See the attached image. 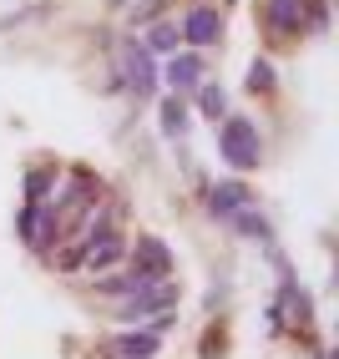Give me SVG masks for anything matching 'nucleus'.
<instances>
[{"label":"nucleus","instance_id":"nucleus-5","mask_svg":"<svg viewBox=\"0 0 339 359\" xmlns=\"http://www.w3.org/2000/svg\"><path fill=\"white\" fill-rule=\"evenodd\" d=\"M117 258H122V233H117V228H107V233H96L91 243H86V253H81V269H86V273H107Z\"/></svg>","mask_w":339,"mask_h":359},{"label":"nucleus","instance_id":"nucleus-9","mask_svg":"<svg viewBox=\"0 0 339 359\" xmlns=\"http://www.w3.org/2000/svg\"><path fill=\"white\" fill-rule=\"evenodd\" d=\"M157 334H147V329H127V334H117V339H112V354L117 359H152L157 354Z\"/></svg>","mask_w":339,"mask_h":359},{"label":"nucleus","instance_id":"nucleus-6","mask_svg":"<svg viewBox=\"0 0 339 359\" xmlns=\"http://www.w3.org/2000/svg\"><path fill=\"white\" fill-rule=\"evenodd\" d=\"M132 269H137V273H147V278H167V269H173V253H167L162 238H137Z\"/></svg>","mask_w":339,"mask_h":359},{"label":"nucleus","instance_id":"nucleus-12","mask_svg":"<svg viewBox=\"0 0 339 359\" xmlns=\"http://www.w3.org/2000/svg\"><path fill=\"white\" fill-rule=\"evenodd\" d=\"M147 273H137V269H127V273H112V278H96V289H102V294H137V289H147Z\"/></svg>","mask_w":339,"mask_h":359},{"label":"nucleus","instance_id":"nucleus-13","mask_svg":"<svg viewBox=\"0 0 339 359\" xmlns=\"http://www.w3.org/2000/svg\"><path fill=\"white\" fill-rule=\"evenodd\" d=\"M228 223H233V228H244L248 238H258V243H269V238H274V228H269V223H263V218H258V212H253V208H244V212H233V218H228Z\"/></svg>","mask_w":339,"mask_h":359},{"label":"nucleus","instance_id":"nucleus-11","mask_svg":"<svg viewBox=\"0 0 339 359\" xmlns=\"http://www.w3.org/2000/svg\"><path fill=\"white\" fill-rule=\"evenodd\" d=\"M56 187V167H36L26 172V208H46V193Z\"/></svg>","mask_w":339,"mask_h":359},{"label":"nucleus","instance_id":"nucleus-16","mask_svg":"<svg viewBox=\"0 0 339 359\" xmlns=\"http://www.w3.org/2000/svg\"><path fill=\"white\" fill-rule=\"evenodd\" d=\"M182 127H187V111H182V102H178V97H167V102H162V132H167V137H178Z\"/></svg>","mask_w":339,"mask_h":359},{"label":"nucleus","instance_id":"nucleus-7","mask_svg":"<svg viewBox=\"0 0 339 359\" xmlns=\"http://www.w3.org/2000/svg\"><path fill=\"white\" fill-rule=\"evenodd\" d=\"M208 208L218 212V218H233V212H244V208H253V193L244 182H218L213 193H208Z\"/></svg>","mask_w":339,"mask_h":359},{"label":"nucleus","instance_id":"nucleus-15","mask_svg":"<svg viewBox=\"0 0 339 359\" xmlns=\"http://www.w3.org/2000/svg\"><path fill=\"white\" fill-rule=\"evenodd\" d=\"M178 36H182L178 26H152V31H147V51H162V56H173V51H178Z\"/></svg>","mask_w":339,"mask_h":359},{"label":"nucleus","instance_id":"nucleus-2","mask_svg":"<svg viewBox=\"0 0 339 359\" xmlns=\"http://www.w3.org/2000/svg\"><path fill=\"white\" fill-rule=\"evenodd\" d=\"M173 304H178V283L173 278H152L147 289H137V294L122 299V319L137 324V319H152V314H162V309H173Z\"/></svg>","mask_w":339,"mask_h":359},{"label":"nucleus","instance_id":"nucleus-8","mask_svg":"<svg viewBox=\"0 0 339 359\" xmlns=\"http://www.w3.org/2000/svg\"><path fill=\"white\" fill-rule=\"evenodd\" d=\"M263 15H269V26L279 36H299L304 31V0H269Z\"/></svg>","mask_w":339,"mask_h":359},{"label":"nucleus","instance_id":"nucleus-10","mask_svg":"<svg viewBox=\"0 0 339 359\" xmlns=\"http://www.w3.org/2000/svg\"><path fill=\"white\" fill-rule=\"evenodd\" d=\"M203 81V56H173V61H167V86H173V91H192V86H198Z\"/></svg>","mask_w":339,"mask_h":359},{"label":"nucleus","instance_id":"nucleus-18","mask_svg":"<svg viewBox=\"0 0 339 359\" xmlns=\"http://www.w3.org/2000/svg\"><path fill=\"white\" fill-rule=\"evenodd\" d=\"M162 11H167V0H147V6H137V11H132V20H137V26H147V20H157Z\"/></svg>","mask_w":339,"mask_h":359},{"label":"nucleus","instance_id":"nucleus-17","mask_svg":"<svg viewBox=\"0 0 339 359\" xmlns=\"http://www.w3.org/2000/svg\"><path fill=\"white\" fill-rule=\"evenodd\" d=\"M248 91H274V66L269 61H253L248 66Z\"/></svg>","mask_w":339,"mask_h":359},{"label":"nucleus","instance_id":"nucleus-14","mask_svg":"<svg viewBox=\"0 0 339 359\" xmlns=\"http://www.w3.org/2000/svg\"><path fill=\"white\" fill-rule=\"evenodd\" d=\"M198 111L203 116H228V97H223V86H198Z\"/></svg>","mask_w":339,"mask_h":359},{"label":"nucleus","instance_id":"nucleus-4","mask_svg":"<svg viewBox=\"0 0 339 359\" xmlns=\"http://www.w3.org/2000/svg\"><path fill=\"white\" fill-rule=\"evenodd\" d=\"M218 36H223V15H218L213 6H192V11L182 15V41H192V46H213Z\"/></svg>","mask_w":339,"mask_h":359},{"label":"nucleus","instance_id":"nucleus-3","mask_svg":"<svg viewBox=\"0 0 339 359\" xmlns=\"http://www.w3.org/2000/svg\"><path fill=\"white\" fill-rule=\"evenodd\" d=\"M117 61H122V86H127V91H137V97H152V91H157V66H152V51H147V46L127 41Z\"/></svg>","mask_w":339,"mask_h":359},{"label":"nucleus","instance_id":"nucleus-1","mask_svg":"<svg viewBox=\"0 0 339 359\" xmlns=\"http://www.w3.org/2000/svg\"><path fill=\"white\" fill-rule=\"evenodd\" d=\"M218 147H223L228 167H238V172H248V167L263 162V142H258V127L248 122V116H223V127H218Z\"/></svg>","mask_w":339,"mask_h":359}]
</instances>
